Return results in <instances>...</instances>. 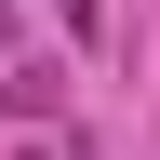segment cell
<instances>
[{
    "instance_id": "6da1fadb",
    "label": "cell",
    "mask_w": 160,
    "mask_h": 160,
    "mask_svg": "<svg viewBox=\"0 0 160 160\" xmlns=\"http://www.w3.org/2000/svg\"><path fill=\"white\" fill-rule=\"evenodd\" d=\"M53 93H67V67H0V107H27V120H53Z\"/></svg>"
},
{
    "instance_id": "7a4b0ae2",
    "label": "cell",
    "mask_w": 160,
    "mask_h": 160,
    "mask_svg": "<svg viewBox=\"0 0 160 160\" xmlns=\"http://www.w3.org/2000/svg\"><path fill=\"white\" fill-rule=\"evenodd\" d=\"M53 13H67V40H80V53L107 40V0H53Z\"/></svg>"
}]
</instances>
